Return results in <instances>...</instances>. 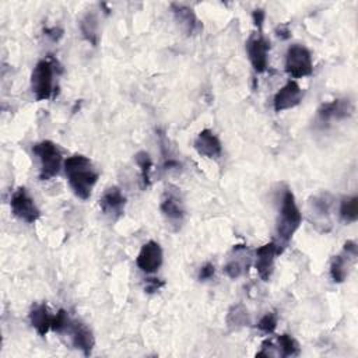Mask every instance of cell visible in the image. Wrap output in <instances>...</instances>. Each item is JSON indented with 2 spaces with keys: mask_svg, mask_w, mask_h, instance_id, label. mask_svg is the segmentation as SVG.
Segmentation results:
<instances>
[{
  "mask_svg": "<svg viewBox=\"0 0 358 358\" xmlns=\"http://www.w3.org/2000/svg\"><path fill=\"white\" fill-rule=\"evenodd\" d=\"M64 172L73 193L78 199L87 200L99 176L92 161L83 154H74L64 161Z\"/></svg>",
  "mask_w": 358,
  "mask_h": 358,
  "instance_id": "6da1fadb",
  "label": "cell"
},
{
  "mask_svg": "<svg viewBox=\"0 0 358 358\" xmlns=\"http://www.w3.org/2000/svg\"><path fill=\"white\" fill-rule=\"evenodd\" d=\"M301 222H302V214L296 206L295 196L289 189H285L282 199H281L280 215L277 220V239L278 241H274L277 243L280 253L287 248V245L292 239L294 234L299 228Z\"/></svg>",
  "mask_w": 358,
  "mask_h": 358,
  "instance_id": "7a4b0ae2",
  "label": "cell"
},
{
  "mask_svg": "<svg viewBox=\"0 0 358 358\" xmlns=\"http://www.w3.org/2000/svg\"><path fill=\"white\" fill-rule=\"evenodd\" d=\"M57 60L50 55L39 60L31 74V90L36 101H48L55 94V71Z\"/></svg>",
  "mask_w": 358,
  "mask_h": 358,
  "instance_id": "3957f363",
  "label": "cell"
},
{
  "mask_svg": "<svg viewBox=\"0 0 358 358\" xmlns=\"http://www.w3.org/2000/svg\"><path fill=\"white\" fill-rule=\"evenodd\" d=\"M32 151L39 158V164H41L39 179L41 180H49L59 173L63 158H62V152H60L59 147L53 141H50V140L39 141L32 147Z\"/></svg>",
  "mask_w": 358,
  "mask_h": 358,
  "instance_id": "277c9868",
  "label": "cell"
},
{
  "mask_svg": "<svg viewBox=\"0 0 358 358\" xmlns=\"http://www.w3.org/2000/svg\"><path fill=\"white\" fill-rule=\"evenodd\" d=\"M285 71L292 78L308 77L313 73L312 55L303 45H291L285 55Z\"/></svg>",
  "mask_w": 358,
  "mask_h": 358,
  "instance_id": "5b68a950",
  "label": "cell"
},
{
  "mask_svg": "<svg viewBox=\"0 0 358 358\" xmlns=\"http://www.w3.org/2000/svg\"><path fill=\"white\" fill-rule=\"evenodd\" d=\"M159 210L164 215V218L173 225L175 228H179L185 220V204H183V197L179 192L178 187L169 185L162 193L161 203H159Z\"/></svg>",
  "mask_w": 358,
  "mask_h": 358,
  "instance_id": "8992f818",
  "label": "cell"
},
{
  "mask_svg": "<svg viewBox=\"0 0 358 358\" xmlns=\"http://www.w3.org/2000/svg\"><path fill=\"white\" fill-rule=\"evenodd\" d=\"M11 213L27 224H34L39 217L41 211L35 204V200L31 197L25 187H18L10 199Z\"/></svg>",
  "mask_w": 358,
  "mask_h": 358,
  "instance_id": "52a82bcc",
  "label": "cell"
},
{
  "mask_svg": "<svg viewBox=\"0 0 358 358\" xmlns=\"http://www.w3.org/2000/svg\"><path fill=\"white\" fill-rule=\"evenodd\" d=\"M268 50L270 42L262 32H255L246 41V52L250 64L256 73H264L268 67Z\"/></svg>",
  "mask_w": 358,
  "mask_h": 358,
  "instance_id": "ba28073f",
  "label": "cell"
},
{
  "mask_svg": "<svg viewBox=\"0 0 358 358\" xmlns=\"http://www.w3.org/2000/svg\"><path fill=\"white\" fill-rule=\"evenodd\" d=\"M357 243L347 241L343 246V252L333 257L330 263V277L334 282H343L348 277L350 267L357 259Z\"/></svg>",
  "mask_w": 358,
  "mask_h": 358,
  "instance_id": "9c48e42d",
  "label": "cell"
},
{
  "mask_svg": "<svg viewBox=\"0 0 358 358\" xmlns=\"http://www.w3.org/2000/svg\"><path fill=\"white\" fill-rule=\"evenodd\" d=\"M171 10H172L173 18H175L179 29L186 36H196L203 32V22L196 15V13L192 7L179 4V3H172Z\"/></svg>",
  "mask_w": 358,
  "mask_h": 358,
  "instance_id": "30bf717a",
  "label": "cell"
},
{
  "mask_svg": "<svg viewBox=\"0 0 358 358\" xmlns=\"http://www.w3.org/2000/svg\"><path fill=\"white\" fill-rule=\"evenodd\" d=\"M126 207V197L117 186L108 187L103 194L99 197V208L101 211L110 220H119Z\"/></svg>",
  "mask_w": 358,
  "mask_h": 358,
  "instance_id": "8fae6325",
  "label": "cell"
},
{
  "mask_svg": "<svg viewBox=\"0 0 358 358\" xmlns=\"http://www.w3.org/2000/svg\"><path fill=\"white\" fill-rule=\"evenodd\" d=\"M162 260H164V255L159 243L155 241H148L141 246L137 255L136 263L143 273L152 274L161 267Z\"/></svg>",
  "mask_w": 358,
  "mask_h": 358,
  "instance_id": "7c38bea8",
  "label": "cell"
},
{
  "mask_svg": "<svg viewBox=\"0 0 358 358\" xmlns=\"http://www.w3.org/2000/svg\"><path fill=\"white\" fill-rule=\"evenodd\" d=\"M256 259H255V267L257 270L259 277L263 281H268L273 270H274V260L275 256L280 255V250L277 248V243L274 241L267 242L264 245H262L260 248H257L256 250Z\"/></svg>",
  "mask_w": 358,
  "mask_h": 358,
  "instance_id": "4fadbf2b",
  "label": "cell"
},
{
  "mask_svg": "<svg viewBox=\"0 0 358 358\" xmlns=\"http://www.w3.org/2000/svg\"><path fill=\"white\" fill-rule=\"evenodd\" d=\"M302 101V90L295 80L287 81L284 87H281L273 99V106L275 112H282L291 108H295Z\"/></svg>",
  "mask_w": 358,
  "mask_h": 358,
  "instance_id": "5bb4252c",
  "label": "cell"
},
{
  "mask_svg": "<svg viewBox=\"0 0 358 358\" xmlns=\"http://www.w3.org/2000/svg\"><path fill=\"white\" fill-rule=\"evenodd\" d=\"M250 267V252L246 245H235L228 262L224 266V271L229 278H238L248 273Z\"/></svg>",
  "mask_w": 358,
  "mask_h": 358,
  "instance_id": "9a60e30c",
  "label": "cell"
},
{
  "mask_svg": "<svg viewBox=\"0 0 358 358\" xmlns=\"http://www.w3.org/2000/svg\"><path fill=\"white\" fill-rule=\"evenodd\" d=\"M67 333L70 334L71 344L80 350L84 355H90L94 345H95V337L92 334V330L80 320H71Z\"/></svg>",
  "mask_w": 358,
  "mask_h": 358,
  "instance_id": "2e32d148",
  "label": "cell"
},
{
  "mask_svg": "<svg viewBox=\"0 0 358 358\" xmlns=\"http://www.w3.org/2000/svg\"><path fill=\"white\" fill-rule=\"evenodd\" d=\"M354 106L350 99H334L331 102L323 103L317 110V117L322 123H329L331 120H341L351 116Z\"/></svg>",
  "mask_w": 358,
  "mask_h": 358,
  "instance_id": "e0dca14e",
  "label": "cell"
},
{
  "mask_svg": "<svg viewBox=\"0 0 358 358\" xmlns=\"http://www.w3.org/2000/svg\"><path fill=\"white\" fill-rule=\"evenodd\" d=\"M193 147L200 155L211 158V159L220 158L221 152H222V144H221L220 138L210 129H203L197 134V137L193 143Z\"/></svg>",
  "mask_w": 358,
  "mask_h": 358,
  "instance_id": "ac0fdd59",
  "label": "cell"
},
{
  "mask_svg": "<svg viewBox=\"0 0 358 358\" xmlns=\"http://www.w3.org/2000/svg\"><path fill=\"white\" fill-rule=\"evenodd\" d=\"M52 319L53 315L50 313L46 303L34 305L29 312V323L41 337H45L46 333L50 330Z\"/></svg>",
  "mask_w": 358,
  "mask_h": 358,
  "instance_id": "d6986e66",
  "label": "cell"
},
{
  "mask_svg": "<svg viewBox=\"0 0 358 358\" xmlns=\"http://www.w3.org/2000/svg\"><path fill=\"white\" fill-rule=\"evenodd\" d=\"M333 204L334 199L330 193H320L310 200V213L315 215V218H319L322 222H327L333 210Z\"/></svg>",
  "mask_w": 358,
  "mask_h": 358,
  "instance_id": "ffe728a7",
  "label": "cell"
},
{
  "mask_svg": "<svg viewBox=\"0 0 358 358\" xmlns=\"http://www.w3.org/2000/svg\"><path fill=\"white\" fill-rule=\"evenodd\" d=\"M98 28H99V24H98V18H96V14L92 13V11H88L80 21V29H81V34H83V38L90 42L92 46H96L98 45V41H99V34H98Z\"/></svg>",
  "mask_w": 358,
  "mask_h": 358,
  "instance_id": "44dd1931",
  "label": "cell"
},
{
  "mask_svg": "<svg viewBox=\"0 0 358 358\" xmlns=\"http://www.w3.org/2000/svg\"><path fill=\"white\" fill-rule=\"evenodd\" d=\"M338 214L343 222L352 224L358 220V197L357 196H347L343 197L340 201Z\"/></svg>",
  "mask_w": 358,
  "mask_h": 358,
  "instance_id": "7402d4cb",
  "label": "cell"
},
{
  "mask_svg": "<svg viewBox=\"0 0 358 358\" xmlns=\"http://www.w3.org/2000/svg\"><path fill=\"white\" fill-rule=\"evenodd\" d=\"M136 164L140 168L141 187L147 189L151 185V171H152V159L147 151H138L136 154Z\"/></svg>",
  "mask_w": 358,
  "mask_h": 358,
  "instance_id": "603a6c76",
  "label": "cell"
},
{
  "mask_svg": "<svg viewBox=\"0 0 358 358\" xmlns=\"http://www.w3.org/2000/svg\"><path fill=\"white\" fill-rule=\"evenodd\" d=\"M249 322L248 317V310L242 303L234 305L227 316V323L231 327H239V326H245Z\"/></svg>",
  "mask_w": 358,
  "mask_h": 358,
  "instance_id": "cb8c5ba5",
  "label": "cell"
},
{
  "mask_svg": "<svg viewBox=\"0 0 358 358\" xmlns=\"http://www.w3.org/2000/svg\"><path fill=\"white\" fill-rule=\"evenodd\" d=\"M278 351L282 357H295L299 354V345L296 340L289 334H281L277 337Z\"/></svg>",
  "mask_w": 358,
  "mask_h": 358,
  "instance_id": "d4e9b609",
  "label": "cell"
},
{
  "mask_svg": "<svg viewBox=\"0 0 358 358\" xmlns=\"http://www.w3.org/2000/svg\"><path fill=\"white\" fill-rule=\"evenodd\" d=\"M70 323H71V319H70L69 313L64 309H59L57 313L53 315L50 330H53L55 333H64V331H67Z\"/></svg>",
  "mask_w": 358,
  "mask_h": 358,
  "instance_id": "484cf974",
  "label": "cell"
},
{
  "mask_svg": "<svg viewBox=\"0 0 358 358\" xmlns=\"http://www.w3.org/2000/svg\"><path fill=\"white\" fill-rule=\"evenodd\" d=\"M277 315L274 312H267L264 316L260 317L257 322V329L266 334H270L275 330L277 327Z\"/></svg>",
  "mask_w": 358,
  "mask_h": 358,
  "instance_id": "4316f807",
  "label": "cell"
},
{
  "mask_svg": "<svg viewBox=\"0 0 358 358\" xmlns=\"http://www.w3.org/2000/svg\"><path fill=\"white\" fill-rule=\"evenodd\" d=\"M214 273H215L214 264L213 263H206L204 266L200 267L197 278H199V281H208L214 277Z\"/></svg>",
  "mask_w": 358,
  "mask_h": 358,
  "instance_id": "83f0119b",
  "label": "cell"
},
{
  "mask_svg": "<svg viewBox=\"0 0 358 358\" xmlns=\"http://www.w3.org/2000/svg\"><path fill=\"white\" fill-rule=\"evenodd\" d=\"M164 285H165V282H164L162 280L151 277V278H147V280H145V284H144V291H145L147 294H154V292L159 291V289H161Z\"/></svg>",
  "mask_w": 358,
  "mask_h": 358,
  "instance_id": "f1b7e54d",
  "label": "cell"
},
{
  "mask_svg": "<svg viewBox=\"0 0 358 358\" xmlns=\"http://www.w3.org/2000/svg\"><path fill=\"white\" fill-rule=\"evenodd\" d=\"M252 20H253L256 28L259 29V32H262L263 22H264V20H266V13H264V10H263V8H256V10H253V13H252Z\"/></svg>",
  "mask_w": 358,
  "mask_h": 358,
  "instance_id": "f546056e",
  "label": "cell"
},
{
  "mask_svg": "<svg viewBox=\"0 0 358 358\" xmlns=\"http://www.w3.org/2000/svg\"><path fill=\"white\" fill-rule=\"evenodd\" d=\"M273 355H275L273 343H271L270 340L263 341V344H262V350L256 354V357H273Z\"/></svg>",
  "mask_w": 358,
  "mask_h": 358,
  "instance_id": "4dcf8cb0",
  "label": "cell"
},
{
  "mask_svg": "<svg viewBox=\"0 0 358 358\" xmlns=\"http://www.w3.org/2000/svg\"><path fill=\"white\" fill-rule=\"evenodd\" d=\"M43 34L50 38L52 41H59L63 36V29H60L59 27H52V28H45Z\"/></svg>",
  "mask_w": 358,
  "mask_h": 358,
  "instance_id": "1f68e13d",
  "label": "cell"
},
{
  "mask_svg": "<svg viewBox=\"0 0 358 358\" xmlns=\"http://www.w3.org/2000/svg\"><path fill=\"white\" fill-rule=\"evenodd\" d=\"M275 34H277V36L281 38V39H288V38L291 36V32H289V29H288L287 25H280V27H277Z\"/></svg>",
  "mask_w": 358,
  "mask_h": 358,
  "instance_id": "d6a6232c",
  "label": "cell"
}]
</instances>
